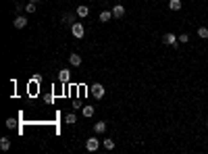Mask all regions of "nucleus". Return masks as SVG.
Wrapping results in <instances>:
<instances>
[{
    "label": "nucleus",
    "mask_w": 208,
    "mask_h": 154,
    "mask_svg": "<svg viewBox=\"0 0 208 154\" xmlns=\"http://www.w3.org/2000/svg\"><path fill=\"white\" fill-rule=\"evenodd\" d=\"M69 63L73 65V67H79V65H81V56H79V54H71L69 56Z\"/></svg>",
    "instance_id": "9d476101"
},
{
    "label": "nucleus",
    "mask_w": 208,
    "mask_h": 154,
    "mask_svg": "<svg viewBox=\"0 0 208 154\" xmlns=\"http://www.w3.org/2000/svg\"><path fill=\"white\" fill-rule=\"evenodd\" d=\"M13 125H15V121H13V119H8V121H7V127H8V129H13Z\"/></svg>",
    "instance_id": "412c9836"
},
{
    "label": "nucleus",
    "mask_w": 208,
    "mask_h": 154,
    "mask_svg": "<svg viewBox=\"0 0 208 154\" xmlns=\"http://www.w3.org/2000/svg\"><path fill=\"white\" fill-rule=\"evenodd\" d=\"M75 15H77V13H75ZM75 15H73V13H65V15H62V21L73 25V23H75Z\"/></svg>",
    "instance_id": "9b49d317"
},
{
    "label": "nucleus",
    "mask_w": 208,
    "mask_h": 154,
    "mask_svg": "<svg viewBox=\"0 0 208 154\" xmlns=\"http://www.w3.org/2000/svg\"><path fill=\"white\" fill-rule=\"evenodd\" d=\"M77 17H79V19H85V17H88V15H90V8L88 7H77Z\"/></svg>",
    "instance_id": "0eeeda50"
},
{
    "label": "nucleus",
    "mask_w": 208,
    "mask_h": 154,
    "mask_svg": "<svg viewBox=\"0 0 208 154\" xmlns=\"http://www.w3.org/2000/svg\"><path fill=\"white\" fill-rule=\"evenodd\" d=\"M98 146H100V142H98L96 138H90V140L85 142V148H88L90 152H96V150H98Z\"/></svg>",
    "instance_id": "423d86ee"
},
{
    "label": "nucleus",
    "mask_w": 208,
    "mask_h": 154,
    "mask_svg": "<svg viewBox=\"0 0 208 154\" xmlns=\"http://www.w3.org/2000/svg\"><path fill=\"white\" fill-rule=\"evenodd\" d=\"M111 19H112V11H102V13H100V21L102 23L111 21Z\"/></svg>",
    "instance_id": "1a4fd4ad"
},
{
    "label": "nucleus",
    "mask_w": 208,
    "mask_h": 154,
    "mask_svg": "<svg viewBox=\"0 0 208 154\" xmlns=\"http://www.w3.org/2000/svg\"><path fill=\"white\" fill-rule=\"evenodd\" d=\"M13 25H15L17 29H23L25 25H27V17H25V15H19V17L13 21Z\"/></svg>",
    "instance_id": "20e7f679"
},
{
    "label": "nucleus",
    "mask_w": 208,
    "mask_h": 154,
    "mask_svg": "<svg viewBox=\"0 0 208 154\" xmlns=\"http://www.w3.org/2000/svg\"><path fill=\"white\" fill-rule=\"evenodd\" d=\"M206 125H208V123H206Z\"/></svg>",
    "instance_id": "5701e85b"
},
{
    "label": "nucleus",
    "mask_w": 208,
    "mask_h": 154,
    "mask_svg": "<svg viewBox=\"0 0 208 154\" xmlns=\"http://www.w3.org/2000/svg\"><path fill=\"white\" fill-rule=\"evenodd\" d=\"M94 115V106H85L83 108V117H92Z\"/></svg>",
    "instance_id": "6ab92c4d"
},
{
    "label": "nucleus",
    "mask_w": 208,
    "mask_h": 154,
    "mask_svg": "<svg viewBox=\"0 0 208 154\" xmlns=\"http://www.w3.org/2000/svg\"><path fill=\"white\" fill-rule=\"evenodd\" d=\"M177 40H179V38H177L175 34H165L162 35V44H166V46H177Z\"/></svg>",
    "instance_id": "f03ea898"
},
{
    "label": "nucleus",
    "mask_w": 208,
    "mask_h": 154,
    "mask_svg": "<svg viewBox=\"0 0 208 154\" xmlns=\"http://www.w3.org/2000/svg\"><path fill=\"white\" fill-rule=\"evenodd\" d=\"M94 131L96 133H104L106 131V121H98V123H94Z\"/></svg>",
    "instance_id": "6e6552de"
},
{
    "label": "nucleus",
    "mask_w": 208,
    "mask_h": 154,
    "mask_svg": "<svg viewBox=\"0 0 208 154\" xmlns=\"http://www.w3.org/2000/svg\"><path fill=\"white\" fill-rule=\"evenodd\" d=\"M31 2H35V4H38V2H42V0H31Z\"/></svg>",
    "instance_id": "4be33fe9"
},
{
    "label": "nucleus",
    "mask_w": 208,
    "mask_h": 154,
    "mask_svg": "<svg viewBox=\"0 0 208 154\" xmlns=\"http://www.w3.org/2000/svg\"><path fill=\"white\" fill-rule=\"evenodd\" d=\"M65 121H67L69 125H73V123H77V117H75V115H73V112H69V115L65 117Z\"/></svg>",
    "instance_id": "f3484780"
},
{
    "label": "nucleus",
    "mask_w": 208,
    "mask_h": 154,
    "mask_svg": "<svg viewBox=\"0 0 208 154\" xmlns=\"http://www.w3.org/2000/svg\"><path fill=\"white\" fill-rule=\"evenodd\" d=\"M198 35H200L202 40H208V27H200L198 29Z\"/></svg>",
    "instance_id": "dca6fc26"
},
{
    "label": "nucleus",
    "mask_w": 208,
    "mask_h": 154,
    "mask_svg": "<svg viewBox=\"0 0 208 154\" xmlns=\"http://www.w3.org/2000/svg\"><path fill=\"white\" fill-rule=\"evenodd\" d=\"M102 144H104V148H106V150H112V148H115V140H104Z\"/></svg>",
    "instance_id": "a211bd4d"
},
{
    "label": "nucleus",
    "mask_w": 208,
    "mask_h": 154,
    "mask_svg": "<svg viewBox=\"0 0 208 154\" xmlns=\"http://www.w3.org/2000/svg\"><path fill=\"white\" fill-rule=\"evenodd\" d=\"M179 42H181V44L189 42V35H187V34H181V35H179Z\"/></svg>",
    "instance_id": "aec40b11"
},
{
    "label": "nucleus",
    "mask_w": 208,
    "mask_h": 154,
    "mask_svg": "<svg viewBox=\"0 0 208 154\" xmlns=\"http://www.w3.org/2000/svg\"><path fill=\"white\" fill-rule=\"evenodd\" d=\"M0 148L7 152L8 148H11V140H8V138H2V140H0Z\"/></svg>",
    "instance_id": "4468645a"
},
{
    "label": "nucleus",
    "mask_w": 208,
    "mask_h": 154,
    "mask_svg": "<svg viewBox=\"0 0 208 154\" xmlns=\"http://www.w3.org/2000/svg\"><path fill=\"white\" fill-rule=\"evenodd\" d=\"M169 8H171V11H179L181 8V0H171V2H169Z\"/></svg>",
    "instance_id": "ddd939ff"
},
{
    "label": "nucleus",
    "mask_w": 208,
    "mask_h": 154,
    "mask_svg": "<svg viewBox=\"0 0 208 154\" xmlns=\"http://www.w3.org/2000/svg\"><path fill=\"white\" fill-rule=\"evenodd\" d=\"M71 34H73V35H75V38H77V40H81V38H83V34H85V29H83V25H81V23H73V25H71Z\"/></svg>",
    "instance_id": "f257e3e1"
},
{
    "label": "nucleus",
    "mask_w": 208,
    "mask_h": 154,
    "mask_svg": "<svg viewBox=\"0 0 208 154\" xmlns=\"http://www.w3.org/2000/svg\"><path fill=\"white\" fill-rule=\"evenodd\" d=\"M58 79H61L62 84H67V81H69V71H67V69H62L61 73H58Z\"/></svg>",
    "instance_id": "f8f14e48"
},
{
    "label": "nucleus",
    "mask_w": 208,
    "mask_h": 154,
    "mask_svg": "<svg viewBox=\"0 0 208 154\" xmlns=\"http://www.w3.org/2000/svg\"><path fill=\"white\" fill-rule=\"evenodd\" d=\"M92 94H94V98L96 100H100L104 96V85L102 84H94L92 85Z\"/></svg>",
    "instance_id": "7ed1b4c3"
},
{
    "label": "nucleus",
    "mask_w": 208,
    "mask_h": 154,
    "mask_svg": "<svg viewBox=\"0 0 208 154\" xmlns=\"http://www.w3.org/2000/svg\"><path fill=\"white\" fill-rule=\"evenodd\" d=\"M25 13H27V15L35 13V2H31V0H29V2H27V7H25Z\"/></svg>",
    "instance_id": "2eb2a0df"
},
{
    "label": "nucleus",
    "mask_w": 208,
    "mask_h": 154,
    "mask_svg": "<svg viewBox=\"0 0 208 154\" xmlns=\"http://www.w3.org/2000/svg\"><path fill=\"white\" fill-rule=\"evenodd\" d=\"M123 15H125V7L123 4H115V7H112V17H115V19H121Z\"/></svg>",
    "instance_id": "39448f33"
}]
</instances>
